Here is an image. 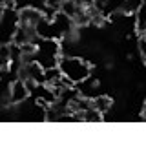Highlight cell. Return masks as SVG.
Wrapping results in <instances>:
<instances>
[{"label": "cell", "instance_id": "8fae6325", "mask_svg": "<svg viewBox=\"0 0 146 146\" xmlns=\"http://www.w3.org/2000/svg\"><path fill=\"white\" fill-rule=\"evenodd\" d=\"M137 49H139L141 58H143L144 64H146V35H141L139 36V40H137Z\"/></svg>", "mask_w": 146, "mask_h": 146}, {"label": "cell", "instance_id": "ba28073f", "mask_svg": "<svg viewBox=\"0 0 146 146\" xmlns=\"http://www.w3.org/2000/svg\"><path fill=\"white\" fill-rule=\"evenodd\" d=\"M133 15H135V29H137V33L144 35L146 33V0L141 2V6L137 7V11Z\"/></svg>", "mask_w": 146, "mask_h": 146}, {"label": "cell", "instance_id": "5b68a950", "mask_svg": "<svg viewBox=\"0 0 146 146\" xmlns=\"http://www.w3.org/2000/svg\"><path fill=\"white\" fill-rule=\"evenodd\" d=\"M44 17V13L36 7H31V6H26L18 11V24L20 26H26V27H35L36 22Z\"/></svg>", "mask_w": 146, "mask_h": 146}, {"label": "cell", "instance_id": "7a4b0ae2", "mask_svg": "<svg viewBox=\"0 0 146 146\" xmlns=\"http://www.w3.org/2000/svg\"><path fill=\"white\" fill-rule=\"evenodd\" d=\"M35 60L44 68H55L58 66V60H60V40L55 38H35Z\"/></svg>", "mask_w": 146, "mask_h": 146}, {"label": "cell", "instance_id": "277c9868", "mask_svg": "<svg viewBox=\"0 0 146 146\" xmlns=\"http://www.w3.org/2000/svg\"><path fill=\"white\" fill-rule=\"evenodd\" d=\"M31 95V90L29 86L26 84L24 79H15L9 84V90H7V102L9 104H15V106H18V104H22L24 100H27V97Z\"/></svg>", "mask_w": 146, "mask_h": 146}, {"label": "cell", "instance_id": "30bf717a", "mask_svg": "<svg viewBox=\"0 0 146 146\" xmlns=\"http://www.w3.org/2000/svg\"><path fill=\"white\" fill-rule=\"evenodd\" d=\"M143 0H124V6H122V15H133L137 11V7L141 6Z\"/></svg>", "mask_w": 146, "mask_h": 146}, {"label": "cell", "instance_id": "9c48e42d", "mask_svg": "<svg viewBox=\"0 0 146 146\" xmlns=\"http://www.w3.org/2000/svg\"><path fill=\"white\" fill-rule=\"evenodd\" d=\"M80 117H82V121H84V122H100V121H102V113L97 111L93 106L88 108L86 111H82Z\"/></svg>", "mask_w": 146, "mask_h": 146}, {"label": "cell", "instance_id": "4fadbf2b", "mask_svg": "<svg viewBox=\"0 0 146 146\" xmlns=\"http://www.w3.org/2000/svg\"><path fill=\"white\" fill-rule=\"evenodd\" d=\"M95 2L97 0H79V4L82 7H91V6H95Z\"/></svg>", "mask_w": 146, "mask_h": 146}, {"label": "cell", "instance_id": "5bb4252c", "mask_svg": "<svg viewBox=\"0 0 146 146\" xmlns=\"http://www.w3.org/2000/svg\"><path fill=\"white\" fill-rule=\"evenodd\" d=\"M0 9H2V7H0Z\"/></svg>", "mask_w": 146, "mask_h": 146}, {"label": "cell", "instance_id": "3957f363", "mask_svg": "<svg viewBox=\"0 0 146 146\" xmlns=\"http://www.w3.org/2000/svg\"><path fill=\"white\" fill-rule=\"evenodd\" d=\"M18 29V11L13 6L0 9V44H11Z\"/></svg>", "mask_w": 146, "mask_h": 146}, {"label": "cell", "instance_id": "52a82bcc", "mask_svg": "<svg viewBox=\"0 0 146 146\" xmlns=\"http://www.w3.org/2000/svg\"><path fill=\"white\" fill-rule=\"evenodd\" d=\"M91 106L97 110V111H100L102 115H106L113 106V99L110 97V95H95V97L91 99Z\"/></svg>", "mask_w": 146, "mask_h": 146}, {"label": "cell", "instance_id": "8992f818", "mask_svg": "<svg viewBox=\"0 0 146 146\" xmlns=\"http://www.w3.org/2000/svg\"><path fill=\"white\" fill-rule=\"evenodd\" d=\"M58 11H60L62 15H66L68 18L75 20V18L84 11V7L79 4V0H64V2L60 4V7H58Z\"/></svg>", "mask_w": 146, "mask_h": 146}, {"label": "cell", "instance_id": "6da1fadb", "mask_svg": "<svg viewBox=\"0 0 146 146\" xmlns=\"http://www.w3.org/2000/svg\"><path fill=\"white\" fill-rule=\"evenodd\" d=\"M58 70L71 84H82L84 80H88L91 77V64L80 57H73V55L60 57Z\"/></svg>", "mask_w": 146, "mask_h": 146}, {"label": "cell", "instance_id": "7c38bea8", "mask_svg": "<svg viewBox=\"0 0 146 146\" xmlns=\"http://www.w3.org/2000/svg\"><path fill=\"white\" fill-rule=\"evenodd\" d=\"M62 2H64V0H44V6L46 7H51V9H58Z\"/></svg>", "mask_w": 146, "mask_h": 146}]
</instances>
